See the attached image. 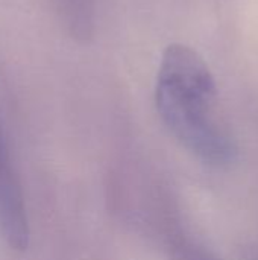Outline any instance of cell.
Returning a JSON list of instances; mask_svg holds the SVG:
<instances>
[{
  "label": "cell",
  "instance_id": "1",
  "mask_svg": "<svg viewBox=\"0 0 258 260\" xmlns=\"http://www.w3.org/2000/svg\"><path fill=\"white\" fill-rule=\"evenodd\" d=\"M216 82L205 61L192 47L170 44L161 56L155 104L169 131L198 158L227 165L234 148L211 117Z\"/></svg>",
  "mask_w": 258,
  "mask_h": 260
},
{
  "label": "cell",
  "instance_id": "3",
  "mask_svg": "<svg viewBox=\"0 0 258 260\" xmlns=\"http://www.w3.org/2000/svg\"><path fill=\"white\" fill-rule=\"evenodd\" d=\"M59 21L76 40L87 41L96 24V0H52Z\"/></svg>",
  "mask_w": 258,
  "mask_h": 260
},
{
  "label": "cell",
  "instance_id": "2",
  "mask_svg": "<svg viewBox=\"0 0 258 260\" xmlns=\"http://www.w3.org/2000/svg\"><path fill=\"white\" fill-rule=\"evenodd\" d=\"M0 232L15 251L29 247V221L21 186L14 172L5 133L0 123Z\"/></svg>",
  "mask_w": 258,
  "mask_h": 260
},
{
  "label": "cell",
  "instance_id": "4",
  "mask_svg": "<svg viewBox=\"0 0 258 260\" xmlns=\"http://www.w3.org/2000/svg\"><path fill=\"white\" fill-rule=\"evenodd\" d=\"M179 260H213L211 257L205 256L204 253H199V251H195V250H190V248H186V250H181L179 253Z\"/></svg>",
  "mask_w": 258,
  "mask_h": 260
}]
</instances>
